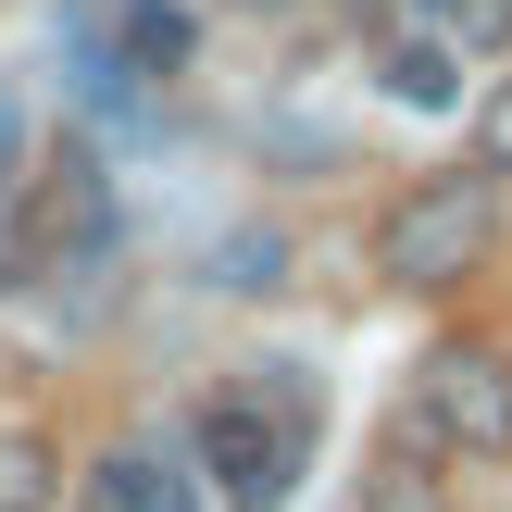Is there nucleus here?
I'll return each instance as SVG.
<instances>
[{
  "label": "nucleus",
  "instance_id": "f03ea898",
  "mask_svg": "<svg viewBox=\"0 0 512 512\" xmlns=\"http://www.w3.org/2000/svg\"><path fill=\"white\" fill-rule=\"evenodd\" d=\"M100 238H113V188H100V163H88V150H50V163L25 175V213H13L0 275H13V288H50V275L88 263Z\"/></svg>",
  "mask_w": 512,
  "mask_h": 512
},
{
  "label": "nucleus",
  "instance_id": "f8f14e48",
  "mask_svg": "<svg viewBox=\"0 0 512 512\" xmlns=\"http://www.w3.org/2000/svg\"><path fill=\"white\" fill-rule=\"evenodd\" d=\"M225 288H275V225L263 238H225Z\"/></svg>",
  "mask_w": 512,
  "mask_h": 512
},
{
  "label": "nucleus",
  "instance_id": "9b49d317",
  "mask_svg": "<svg viewBox=\"0 0 512 512\" xmlns=\"http://www.w3.org/2000/svg\"><path fill=\"white\" fill-rule=\"evenodd\" d=\"M475 163H488V175H512V75L488 88V113H475Z\"/></svg>",
  "mask_w": 512,
  "mask_h": 512
},
{
  "label": "nucleus",
  "instance_id": "f257e3e1",
  "mask_svg": "<svg viewBox=\"0 0 512 512\" xmlns=\"http://www.w3.org/2000/svg\"><path fill=\"white\" fill-rule=\"evenodd\" d=\"M200 488H213L225 512H275L300 488V450H313V388H225V400H200Z\"/></svg>",
  "mask_w": 512,
  "mask_h": 512
},
{
  "label": "nucleus",
  "instance_id": "1a4fd4ad",
  "mask_svg": "<svg viewBox=\"0 0 512 512\" xmlns=\"http://www.w3.org/2000/svg\"><path fill=\"white\" fill-rule=\"evenodd\" d=\"M425 38L463 63V50H512V0H425Z\"/></svg>",
  "mask_w": 512,
  "mask_h": 512
},
{
  "label": "nucleus",
  "instance_id": "9d476101",
  "mask_svg": "<svg viewBox=\"0 0 512 512\" xmlns=\"http://www.w3.org/2000/svg\"><path fill=\"white\" fill-rule=\"evenodd\" d=\"M0 512H50V463L25 438H0Z\"/></svg>",
  "mask_w": 512,
  "mask_h": 512
},
{
  "label": "nucleus",
  "instance_id": "39448f33",
  "mask_svg": "<svg viewBox=\"0 0 512 512\" xmlns=\"http://www.w3.org/2000/svg\"><path fill=\"white\" fill-rule=\"evenodd\" d=\"M188 50H200V25L175 13V0H125V13H113V75H125V88H138V75H175Z\"/></svg>",
  "mask_w": 512,
  "mask_h": 512
},
{
  "label": "nucleus",
  "instance_id": "6e6552de",
  "mask_svg": "<svg viewBox=\"0 0 512 512\" xmlns=\"http://www.w3.org/2000/svg\"><path fill=\"white\" fill-rule=\"evenodd\" d=\"M388 88L413 100V113H450V100H463V63H450L438 38H400V50H388Z\"/></svg>",
  "mask_w": 512,
  "mask_h": 512
},
{
  "label": "nucleus",
  "instance_id": "ddd939ff",
  "mask_svg": "<svg viewBox=\"0 0 512 512\" xmlns=\"http://www.w3.org/2000/svg\"><path fill=\"white\" fill-rule=\"evenodd\" d=\"M13 150H25V125H13V100H0V188H13Z\"/></svg>",
  "mask_w": 512,
  "mask_h": 512
},
{
  "label": "nucleus",
  "instance_id": "0eeeda50",
  "mask_svg": "<svg viewBox=\"0 0 512 512\" xmlns=\"http://www.w3.org/2000/svg\"><path fill=\"white\" fill-rule=\"evenodd\" d=\"M363 512H450V475L425 463V450H388V463L363 475Z\"/></svg>",
  "mask_w": 512,
  "mask_h": 512
},
{
  "label": "nucleus",
  "instance_id": "423d86ee",
  "mask_svg": "<svg viewBox=\"0 0 512 512\" xmlns=\"http://www.w3.org/2000/svg\"><path fill=\"white\" fill-rule=\"evenodd\" d=\"M88 488H100V512H200V488H188L175 463H150V450H113Z\"/></svg>",
  "mask_w": 512,
  "mask_h": 512
},
{
  "label": "nucleus",
  "instance_id": "20e7f679",
  "mask_svg": "<svg viewBox=\"0 0 512 512\" xmlns=\"http://www.w3.org/2000/svg\"><path fill=\"white\" fill-rule=\"evenodd\" d=\"M413 425H425V450L500 463V450H512V363H488V350H438L425 388H413Z\"/></svg>",
  "mask_w": 512,
  "mask_h": 512
},
{
  "label": "nucleus",
  "instance_id": "7ed1b4c3",
  "mask_svg": "<svg viewBox=\"0 0 512 512\" xmlns=\"http://www.w3.org/2000/svg\"><path fill=\"white\" fill-rule=\"evenodd\" d=\"M475 250H488V188H475V175L400 188L388 225H375V275H388V288H450Z\"/></svg>",
  "mask_w": 512,
  "mask_h": 512
},
{
  "label": "nucleus",
  "instance_id": "4468645a",
  "mask_svg": "<svg viewBox=\"0 0 512 512\" xmlns=\"http://www.w3.org/2000/svg\"><path fill=\"white\" fill-rule=\"evenodd\" d=\"M250 13H263V0H250Z\"/></svg>",
  "mask_w": 512,
  "mask_h": 512
}]
</instances>
